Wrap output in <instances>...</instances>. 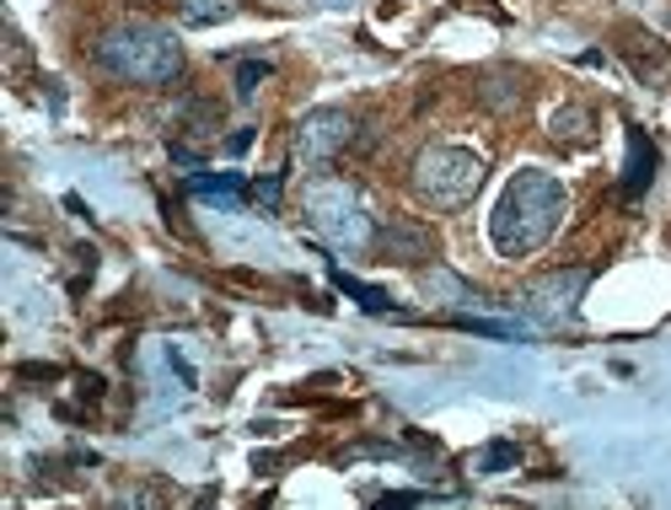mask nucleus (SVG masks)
I'll list each match as a JSON object with an SVG mask.
<instances>
[{
  "label": "nucleus",
  "mask_w": 671,
  "mask_h": 510,
  "mask_svg": "<svg viewBox=\"0 0 671 510\" xmlns=\"http://www.w3.org/2000/svg\"><path fill=\"white\" fill-rule=\"evenodd\" d=\"M564 220V188L559 177H548L543 167H521L505 183L500 205L489 215V242L505 258H527L532 248H543L548 237Z\"/></svg>",
  "instance_id": "nucleus-1"
},
{
  "label": "nucleus",
  "mask_w": 671,
  "mask_h": 510,
  "mask_svg": "<svg viewBox=\"0 0 671 510\" xmlns=\"http://www.w3.org/2000/svg\"><path fill=\"white\" fill-rule=\"evenodd\" d=\"M97 65L113 70L119 82L134 86H167L177 82L183 70V48L167 28H151V22H134V28H119L97 43Z\"/></svg>",
  "instance_id": "nucleus-2"
},
{
  "label": "nucleus",
  "mask_w": 671,
  "mask_h": 510,
  "mask_svg": "<svg viewBox=\"0 0 671 510\" xmlns=\"http://www.w3.org/2000/svg\"><path fill=\"white\" fill-rule=\"evenodd\" d=\"M484 172H489L484 156H473L462 145H430V151H420V162H414V194H420L430 210H462L478 194Z\"/></svg>",
  "instance_id": "nucleus-3"
},
{
  "label": "nucleus",
  "mask_w": 671,
  "mask_h": 510,
  "mask_svg": "<svg viewBox=\"0 0 671 510\" xmlns=\"http://www.w3.org/2000/svg\"><path fill=\"white\" fill-rule=\"evenodd\" d=\"M344 145H349V119H344L338 108H317V113H306V119L295 124V156L312 162V167L334 162Z\"/></svg>",
  "instance_id": "nucleus-4"
},
{
  "label": "nucleus",
  "mask_w": 671,
  "mask_h": 510,
  "mask_svg": "<svg viewBox=\"0 0 671 510\" xmlns=\"http://www.w3.org/2000/svg\"><path fill=\"white\" fill-rule=\"evenodd\" d=\"M377 248L387 258H398V263H430V253H435V237L424 231L420 220H387L377 237Z\"/></svg>",
  "instance_id": "nucleus-5"
},
{
  "label": "nucleus",
  "mask_w": 671,
  "mask_h": 510,
  "mask_svg": "<svg viewBox=\"0 0 671 510\" xmlns=\"http://www.w3.org/2000/svg\"><path fill=\"white\" fill-rule=\"evenodd\" d=\"M656 183V145L639 124H629V162H624V199H639Z\"/></svg>",
  "instance_id": "nucleus-6"
},
{
  "label": "nucleus",
  "mask_w": 671,
  "mask_h": 510,
  "mask_svg": "<svg viewBox=\"0 0 671 510\" xmlns=\"http://www.w3.org/2000/svg\"><path fill=\"white\" fill-rule=\"evenodd\" d=\"M188 194H199V199H215V205H242L248 183H242L237 172H194V177H188Z\"/></svg>",
  "instance_id": "nucleus-7"
},
{
  "label": "nucleus",
  "mask_w": 671,
  "mask_h": 510,
  "mask_svg": "<svg viewBox=\"0 0 671 510\" xmlns=\"http://www.w3.org/2000/svg\"><path fill=\"white\" fill-rule=\"evenodd\" d=\"M478 102H484V108H495V113L521 108V76H516V70H495V76H484V82H478Z\"/></svg>",
  "instance_id": "nucleus-8"
},
{
  "label": "nucleus",
  "mask_w": 671,
  "mask_h": 510,
  "mask_svg": "<svg viewBox=\"0 0 671 510\" xmlns=\"http://www.w3.org/2000/svg\"><path fill=\"white\" fill-rule=\"evenodd\" d=\"M548 134L559 140V145H591V134H596V124H591L586 108H559L553 119H548Z\"/></svg>",
  "instance_id": "nucleus-9"
},
{
  "label": "nucleus",
  "mask_w": 671,
  "mask_h": 510,
  "mask_svg": "<svg viewBox=\"0 0 671 510\" xmlns=\"http://www.w3.org/2000/svg\"><path fill=\"white\" fill-rule=\"evenodd\" d=\"M334 285L344 291V296H355L371 317H387L392 312V296L387 291H377V285H366V280H355V274H344V269H334Z\"/></svg>",
  "instance_id": "nucleus-10"
},
{
  "label": "nucleus",
  "mask_w": 671,
  "mask_h": 510,
  "mask_svg": "<svg viewBox=\"0 0 671 510\" xmlns=\"http://www.w3.org/2000/svg\"><path fill=\"white\" fill-rule=\"evenodd\" d=\"M220 17H231V0H183L188 28H205V22H220Z\"/></svg>",
  "instance_id": "nucleus-11"
},
{
  "label": "nucleus",
  "mask_w": 671,
  "mask_h": 510,
  "mask_svg": "<svg viewBox=\"0 0 671 510\" xmlns=\"http://www.w3.org/2000/svg\"><path fill=\"white\" fill-rule=\"evenodd\" d=\"M252 199H258L263 210H280V199H285V172H269V177H258V183H252Z\"/></svg>",
  "instance_id": "nucleus-12"
},
{
  "label": "nucleus",
  "mask_w": 671,
  "mask_h": 510,
  "mask_svg": "<svg viewBox=\"0 0 671 510\" xmlns=\"http://www.w3.org/2000/svg\"><path fill=\"white\" fill-rule=\"evenodd\" d=\"M263 76H269V65H263V59H248V65H237V97L248 102L252 91H258V82H263Z\"/></svg>",
  "instance_id": "nucleus-13"
},
{
  "label": "nucleus",
  "mask_w": 671,
  "mask_h": 510,
  "mask_svg": "<svg viewBox=\"0 0 671 510\" xmlns=\"http://www.w3.org/2000/svg\"><path fill=\"white\" fill-rule=\"evenodd\" d=\"M516 457H521V452H516V446H510V441H500V446H489V452H484V457H478V468H484V473L516 468Z\"/></svg>",
  "instance_id": "nucleus-14"
},
{
  "label": "nucleus",
  "mask_w": 671,
  "mask_h": 510,
  "mask_svg": "<svg viewBox=\"0 0 671 510\" xmlns=\"http://www.w3.org/2000/svg\"><path fill=\"white\" fill-rule=\"evenodd\" d=\"M424 500H435V495H424V489H398V495H381V506H424Z\"/></svg>",
  "instance_id": "nucleus-15"
},
{
  "label": "nucleus",
  "mask_w": 671,
  "mask_h": 510,
  "mask_svg": "<svg viewBox=\"0 0 671 510\" xmlns=\"http://www.w3.org/2000/svg\"><path fill=\"white\" fill-rule=\"evenodd\" d=\"M22 377H28V382H54L59 366H22Z\"/></svg>",
  "instance_id": "nucleus-16"
},
{
  "label": "nucleus",
  "mask_w": 671,
  "mask_h": 510,
  "mask_svg": "<svg viewBox=\"0 0 671 510\" xmlns=\"http://www.w3.org/2000/svg\"><path fill=\"white\" fill-rule=\"evenodd\" d=\"M248 145H252V129H237V134H231V156H242Z\"/></svg>",
  "instance_id": "nucleus-17"
}]
</instances>
